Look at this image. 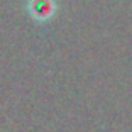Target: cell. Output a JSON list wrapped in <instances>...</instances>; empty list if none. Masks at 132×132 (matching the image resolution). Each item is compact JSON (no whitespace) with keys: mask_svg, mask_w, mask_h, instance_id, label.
Listing matches in <instances>:
<instances>
[{"mask_svg":"<svg viewBox=\"0 0 132 132\" xmlns=\"http://www.w3.org/2000/svg\"><path fill=\"white\" fill-rule=\"evenodd\" d=\"M56 12L54 0H29V14L36 20H49Z\"/></svg>","mask_w":132,"mask_h":132,"instance_id":"6da1fadb","label":"cell"}]
</instances>
